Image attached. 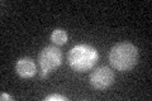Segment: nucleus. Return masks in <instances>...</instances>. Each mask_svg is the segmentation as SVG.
I'll list each match as a JSON object with an SVG mask.
<instances>
[{
    "label": "nucleus",
    "mask_w": 152,
    "mask_h": 101,
    "mask_svg": "<svg viewBox=\"0 0 152 101\" xmlns=\"http://www.w3.org/2000/svg\"><path fill=\"white\" fill-rule=\"evenodd\" d=\"M46 101H67V97H65L62 95H57V94H53V95H50L45 97Z\"/></svg>",
    "instance_id": "nucleus-7"
},
{
    "label": "nucleus",
    "mask_w": 152,
    "mask_h": 101,
    "mask_svg": "<svg viewBox=\"0 0 152 101\" xmlns=\"http://www.w3.org/2000/svg\"><path fill=\"white\" fill-rule=\"evenodd\" d=\"M67 33L64 29H55L51 34V41L52 43H55L56 46H62L67 43Z\"/></svg>",
    "instance_id": "nucleus-6"
},
{
    "label": "nucleus",
    "mask_w": 152,
    "mask_h": 101,
    "mask_svg": "<svg viewBox=\"0 0 152 101\" xmlns=\"http://www.w3.org/2000/svg\"><path fill=\"white\" fill-rule=\"evenodd\" d=\"M114 82V72L109 67H99L90 75V84L96 90H105Z\"/></svg>",
    "instance_id": "nucleus-4"
},
{
    "label": "nucleus",
    "mask_w": 152,
    "mask_h": 101,
    "mask_svg": "<svg viewBox=\"0 0 152 101\" xmlns=\"http://www.w3.org/2000/svg\"><path fill=\"white\" fill-rule=\"evenodd\" d=\"M140 53L134 44L128 42H121L113 46L109 53L110 65L117 71L127 72L131 71L133 67L138 63Z\"/></svg>",
    "instance_id": "nucleus-1"
},
{
    "label": "nucleus",
    "mask_w": 152,
    "mask_h": 101,
    "mask_svg": "<svg viewBox=\"0 0 152 101\" xmlns=\"http://www.w3.org/2000/svg\"><path fill=\"white\" fill-rule=\"evenodd\" d=\"M0 97H1V100H12V97H10V96H9L8 94H5V92H3V94H1V96H0Z\"/></svg>",
    "instance_id": "nucleus-8"
},
{
    "label": "nucleus",
    "mask_w": 152,
    "mask_h": 101,
    "mask_svg": "<svg viewBox=\"0 0 152 101\" xmlns=\"http://www.w3.org/2000/svg\"><path fill=\"white\" fill-rule=\"evenodd\" d=\"M38 62H39L41 70L48 73L60 67L62 62V52L56 46L45 47L38 56Z\"/></svg>",
    "instance_id": "nucleus-3"
},
{
    "label": "nucleus",
    "mask_w": 152,
    "mask_h": 101,
    "mask_svg": "<svg viewBox=\"0 0 152 101\" xmlns=\"http://www.w3.org/2000/svg\"><path fill=\"white\" fill-rule=\"evenodd\" d=\"M15 71L17 73L23 78H31L37 73V67L34 61L28 57L19 58L15 63Z\"/></svg>",
    "instance_id": "nucleus-5"
},
{
    "label": "nucleus",
    "mask_w": 152,
    "mask_h": 101,
    "mask_svg": "<svg viewBox=\"0 0 152 101\" xmlns=\"http://www.w3.org/2000/svg\"><path fill=\"white\" fill-rule=\"evenodd\" d=\"M98 51L88 44H79L71 48L67 53V62L76 72H85L93 68L98 62Z\"/></svg>",
    "instance_id": "nucleus-2"
}]
</instances>
